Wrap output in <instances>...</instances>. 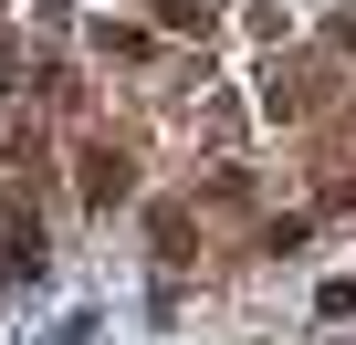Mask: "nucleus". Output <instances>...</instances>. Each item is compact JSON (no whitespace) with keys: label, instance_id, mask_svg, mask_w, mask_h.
Instances as JSON below:
<instances>
[{"label":"nucleus","instance_id":"1","mask_svg":"<svg viewBox=\"0 0 356 345\" xmlns=\"http://www.w3.org/2000/svg\"><path fill=\"white\" fill-rule=\"evenodd\" d=\"M126 178H136V167L115 157V146H84V199L105 210V199H126Z\"/></svg>","mask_w":356,"mask_h":345}]
</instances>
